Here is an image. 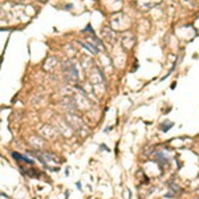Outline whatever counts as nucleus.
Listing matches in <instances>:
<instances>
[{"label": "nucleus", "instance_id": "obj_1", "mask_svg": "<svg viewBox=\"0 0 199 199\" xmlns=\"http://www.w3.org/2000/svg\"><path fill=\"white\" fill-rule=\"evenodd\" d=\"M12 157L15 158L16 161H19V162H25V163H29V165H32V163H33V159L24 157V155L19 154V153H16V151H13V153H12Z\"/></svg>", "mask_w": 199, "mask_h": 199}, {"label": "nucleus", "instance_id": "obj_4", "mask_svg": "<svg viewBox=\"0 0 199 199\" xmlns=\"http://www.w3.org/2000/svg\"><path fill=\"white\" fill-rule=\"evenodd\" d=\"M101 147H102V149H104V150H106V151H109V149H108V147L105 146V145H101Z\"/></svg>", "mask_w": 199, "mask_h": 199}, {"label": "nucleus", "instance_id": "obj_3", "mask_svg": "<svg viewBox=\"0 0 199 199\" xmlns=\"http://www.w3.org/2000/svg\"><path fill=\"white\" fill-rule=\"evenodd\" d=\"M171 126H173V122H169V121H167L166 125H165V124L162 125V130H163V132H167V130H169Z\"/></svg>", "mask_w": 199, "mask_h": 199}, {"label": "nucleus", "instance_id": "obj_2", "mask_svg": "<svg viewBox=\"0 0 199 199\" xmlns=\"http://www.w3.org/2000/svg\"><path fill=\"white\" fill-rule=\"evenodd\" d=\"M80 44H81V45H82V47H84V48H86L88 50H90V52H92V53H94V55H96V53L98 52V50H97V48H94V47H93L92 44L89 45V44H88V42H80Z\"/></svg>", "mask_w": 199, "mask_h": 199}]
</instances>
